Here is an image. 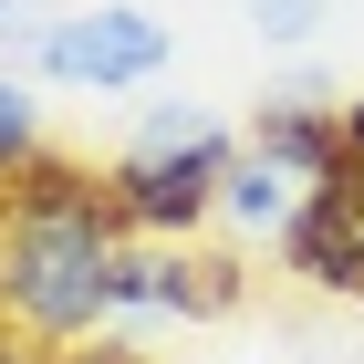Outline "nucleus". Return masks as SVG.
I'll use <instances>...</instances> for the list:
<instances>
[{
	"label": "nucleus",
	"instance_id": "nucleus-1",
	"mask_svg": "<svg viewBox=\"0 0 364 364\" xmlns=\"http://www.w3.org/2000/svg\"><path fill=\"white\" fill-rule=\"evenodd\" d=\"M114 250H125V219L105 208L94 167L42 156L0 198V323L21 343L84 354L94 323H114Z\"/></svg>",
	"mask_w": 364,
	"mask_h": 364
},
{
	"label": "nucleus",
	"instance_id": "nucleus-2",
	"mask_svg": "<svg viewBox=\"0 0 364 364\" xmlns=\"http://www.w3.org/2000/svg\"><path fill=\"white\" fill-rule=\"evenodd\" d=\"M229 167H240L229 125H208V136H188V146H125L105 167V208L136 229V240H188L198 219H219Z\"/></svg>",
	"mask_w": 364,
	"mask_h": 364
},
{
	"label": "nucleus",
	"instance_id": "nucleus-3",
	"mask_svg": "<svg viewBox=\"0 0 364 364\" xmlns=\"http://www.w3.org/2000/svg\"><path fill=\"white\" fill-rule=\"evenodd\" d=\"M42 73L73 94H136L167 73V21L136 11V0H94V11H53V42H42Z\"/></svg>",
	"mask_w": 364,
	"mask_h": 364
},
{
	"label": "nucleus",
	"instance_id": "nucleus-4",
	"mask_svg": "<svg viewBox=\"0 0 364 364\" xmlns=\"http://www.w3.org/2000/svg\"><path fill=\"white\" fill-rule=\"evenodd\" d=\"M281 260L312 281V291H343V302H364V177H312L302 208H291V229H281Z\"/></svg>",
	"mask_w": 364,
	"mask_h": 364
},
{
	"label": "nucleus",
	"instance_id": "nucleus-5",
	"mask_svg": "<svg viewBox=\"0 0 364 364\" xmlns=\"http://www.w3.org/2000/svg\"><path fill=\"white\" fill-rule=\"evenodd\" d=\"M250 156H271L281 177H343V114H333V84L323 73H281L260 94V125H250Z\"/></svg>",
	"mask_w": 364,
	"mask_h": 364
},
{
	"label": "nucleus",
	"instance_id": "nucleus-6",
	"mask_svg": "<svg viewBox=\"0 0 364 364\" xmlns=\"http://www.w3.org/2000/svg\"><path fill=\"white\" fill-rule=\"evenodd\" d=\"M114 312H198V250H177V240H125V250H114Z\"/></svg>",
	"mask_w": 364,
	"mask_h": 364
},
{
	"label": "nucleus",
	"instance_id": "nucleus-7",
	"mask_svg": "<svg viewBox=\"0 0 364 364\" xmlns=\"http://www.w3.org/2000/svg\"><path fill=\"white\" fill-rule=\"evenodd\" d=\"M291 208H302V177H281L271 156H250V146H240V167H229V188H219V219L250 229V240H281V229H291Z\"/></svg>",
	"mask_w": 364,
	"mask_h": 364
},
{
	"label": "nucleus",
	"instance_id": "nucleus-8",
	"mask_svg": "<svg viewBox=\"0 0 364 364\" xmlns=\"http://www.w3.org/2000/svg\"><path fill=\"white\" fill-rule=\"evenodd\" d=\"M42 156H53V136H42V94H31L21 73H0V198L21 188Z\"/></svg>",
	"mask_w": 364,
	"mask_h": 364
},
{
	"label": "nucleus",
	"instance_id": "nucleus-9",
	"mask_svg": "<svg viewBox=\"0 0 364 364\" xmlns=\"http://www.w3.org/2000/svg\"><path fill=\"white\" fill-rule=\"evenodd\" d=\"M240 11H250V31L271 53H302L312 31H323V0H240Z\"/></svg>",
	"mask_w": 364,
	"mask_h": 364
},
{
	"label": "nucleus",
	"instance_id": "nucleus-10",
	"mask_svg": "<svg viewBox=\"0 0 364 364\" xmlns=\"http://www.w3.org/2000/svg\"><path fill=\"white\" fill-rule=\"evenodd\" d=\"M188 136H208L198 105H146V125H136V146H188Z\"/></svg>",
	"mask_w": 364,
	"mask_h": 364
},
{
	"label": "nucleus",
	"instance_id": "nucleus-11",
	"mask_svg": "<svg viewBox=\"0 0 364 364\" xmlns=\"http://www.w3.org/2000/svg\"><path fill=\"white\" fill-rule=\"evenodd\" d=\"M240 302V260H208L198 250V312H229Z\"/></svg>",
	"mask_w": 364,
	"mask_h": 364
},
{
	"label": "nucleus",
	"instance_id": "nucleus-12",
	"mask_svg": "<svg viewBox=\"0 0 364 364\" xmlns=\"http://www.w3.org/2000/svg\"><path fill=\"white\" fill-rule=\"evenodd\" d=\"M343 167L364 177V94H354V105H343Z\"/></svg>",
	"mask_w": 364,
	"mask_h": 364
},
{
	"label": "nucleus",
	"instance_id": "nucleus-13",
	"mask_svg": "<svg viewBox=\"0 0 364 364\" xmlns=\"http://www.w3.org/2000/svg\"><path fill=\"white\" fill-rule=\"evenodd\" d=\"M0 364H42V343H21L11 323H0Z\"/></svg>",
	"mask_w": 364,
	"mask_h": 364
},
{
	"label": "nucleus",
	"instance_id": "nucleus-14",
	"mask_svg": "<svg viewBox=\"0 0 364 364\" xmlns=\"http://www.w3.org/2000/svg\"><path fill=\"white\" fill-rule=\"evenodd\" d=\"M73 364H136V354H125V343H84Z\"/></svg>",
	"mask_w": 364,
	"mask_h": 364
},
{
	"label": "nucleus",
	"instance_id": "nucleus-15",
	"mask_svg": "<svg viewBox=\"0 0 364 364\" xmlns=\"http://www.w3.org/2000/svg\"><path fill=\"white\" fill-rule=\"evenodd\" d=\"M0 21H11V0H0Z\"/></svg>",
	"mask_w": 364,
	"mask_h": 364
}]
</instances>
